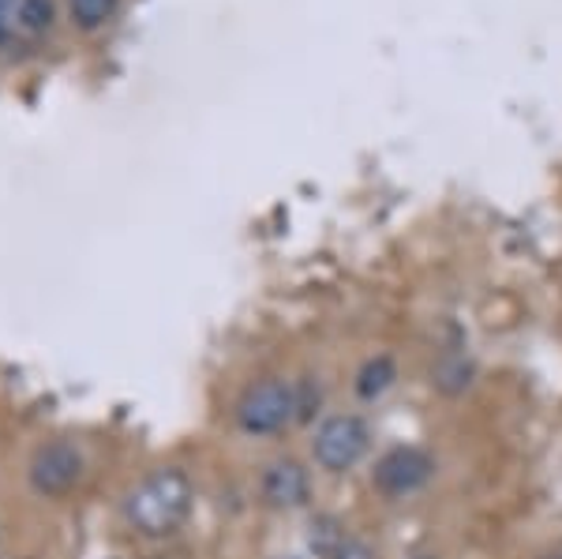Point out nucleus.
<instances>
[{"instance_id": "f257e3e1", "label": "nucleus", "mask_w": 562, "mask_h": 559, "mask_svg": "<svg viewBox=\"0 0 562 559\" xmlns=\"http://www.w3.org/2000/svg\"><path fill=\"white\" fill-rule=\"evenodd\" d=\"M192 511V481L184 470H154L124 495V522L139 537H169L184 526Z\"/></svg>"}, {"instance_id": "f03ea898", "label": "nucleus", "mask_w": 562, "mask_h": 559, "mask_svg": "<svg viewBox=\"0 0 562 559\" xmlns=\"http://www.w3.org/2000/svg\"><path fill=\"white\" fill-rule=\"evenodd\" d=\"M293 421H304L301 387L285 380H262L237 405V425L248 436H278Z\"/></svg>"}, {"instance_id": "7ed1b4c3", "label": "nucleus", "mask_w": 562, "mask_h": 559, "mask_svg": "<svg viewBox=\"0 0 562 559\" xmlns=\"http://www.w3.org/2000/svg\"><path fill=\"white\" fill-rule=\"evenodd\" d=\"M371 447V432L357 413H334L315 428L312 455L326 473H349Z\"/></svg>"}, {"instance_id": "20e7f679", "label": "nucleus", "mask_w": 562, "mask_h": 559, "mask_svg": "<svg viewBox=\"0 0 562 559\" xmlns=\"http://www.w3.org/2000/svg\"><path fill=\"white\" fill-rule=\"evenodd\" d=\"M435 473V458L420 447H394L371 470V484L386 495V500H402V495L420 492Z\"/></svg>"}, {"instance_id": "39448f33", "label": "nucleus", "mask_w": 562, "mask_h": 559, "mask_svg": "<svg viewBox=\"0 0 562 559\" xmlns=\"http://www.w3.org/2000/svg\"><path fill=\"white\" fill-rule=\"evenodd\" d=\"M83 466H87L83 450H79L76 444H68V439H57V444L42 447L38 455H34L31 489L38 495H49V500L68 495L79 481H83Z\"/></svg>"}, {"instance_id": "423d86ee", "label": "nucleus", "mask_w": 562, "mask_h": 559, "mask_svg": "<svg viewBox=\"0 0 562 559\" xmlns=\"http://www.w3.org/2000/svg\"><path fill=\"white\" fill-rule=\"evenodd\" d=\"M262 500H267V507H278V511H293L301 507L307 500V492H312V481H307V470L301 462H293V458H278V462L267 466V473H262Z\"/></svg>"}, {"instance_id": "0eeeda50", "label": "nucleus", "mask_w": 562, "mask_h": 559, "mask_svg": "<svg viewBox=\"0 0 562 559\" xmlns=\"http://www.w3.org/2000/svg\"><path fill=\"white\" fill-rule=\"evenodd\" d=\"M49 23H53L49 0H0V49L49 31Z\"/></svg>"}, {"instance_id": "6e6552de", "label": "nucleus", "mask_w": 562, "mask_h": 559, "mask_svg": "<svg viewBox=\"0 0 562 559\" xmlns=\"http://www.w3.org/2000/svg\"><path fill=\"white\" fill-rule=\"evenodd\" d=\"M390 383H394V360H390V357H375V360H368V365L360 368L357 394H360V399H379V394H383Z\"/></svg>"}, {"instance_id": "1a4fd4ad", "label": "nucleus", "mask_w": 562, "mask_h": 559, "mask_svg": "<svg viewBox=\"0 0 562 559\" xmlns=\"http://www.w3.org/2000/svg\"><path fill=\"white\" fill-rule=\"evenodd\" d=\"M116 0H71V15L79 20V26H102L113 15Z\"/></svg>"}, {"instance_id": "9d476101", "label": "nucleus", "mask_w": 562, "mask_h": 559, "mask_svg": "<svg viewBox=\"0 0 562 559\" xmlns=\"http://www.w3.org/2000/svg\"><path fill=\"white\" fill-rule=\"evenodd\" d=\"M330 559H375V556H371V548L360 545V540H341L338 552H334Z\"/></svg>"}, {"instance_id": "9b49d317", "label": "nucleus", "mask_w": 562, "mask_h": 559, "mask_svg": "<svg viewBox=\"0 0 562 559\" xmlns=\"http://www.w3.org/2000/svg\"><path fill=\"white\" fill-rule=\"evenodd\" d=\"M540 559H562V548H555V552H543Z\"/></svg>"}, {"instance_id": "f8f14e48", "label": "nucleus", "mask_w": 562, "mask_h": 559, "mask_svg": "<svg viewBox=\"0 0 562 559\" xmlns=\"http://www.w3.org/2000/svg\"><path fill=\"white\" fill-rule=\"evenodd\" d=\"M416 559H431V556H416Z\"/></svg>"}]
</instances>
